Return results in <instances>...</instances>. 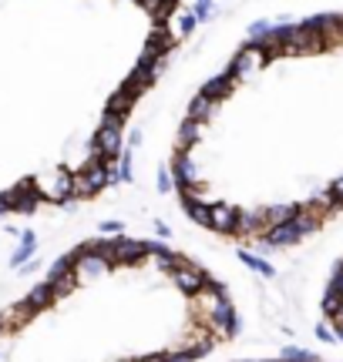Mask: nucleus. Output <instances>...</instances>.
<instances>
[{
  "label": "nucleus",
  "mask_w": 343,
  "mask_h": 362,
  "mask_svg": "<svg viewBox=\"0 0 343 362\" xmlns=\"http://www.w3.org/2000/svg\"><path fill=\"white\" fill-rule=\"evenodd\" d=\"M125 117L115 115V111H105V121H101V128L94 134V148H98V155L105 158V161H115L121 155V148H125Z\"/></svg>",
  "instance_id": "1"
},
{
  "label": "nucleus",
  "mask_w": 343,
  "mask_h": 362,
  "mask_svg": "<svg viewBox=\"0 0 343 362\" xmlns=\"http://www.w3.org/2000/svg\"><path fill=\"white\" fill-rule=\"evenodd\" d=\"M273 47H266V44H246L242 51L232 57V64H229V74L236 78V84H242V81H249L256 71H263L266 61L273 57Z\"/></svg>",
  "instance_id": "2"
},
{
  "label": "nucleus",
  "mask_w": 343,
  "mask_h": 362,
  "mask_svg": "<svg viewBox=\"0 0 343 362\" xmlns=\"http://www.w3.org/2000/svg\"><path fill=\"white\" fill-rule=\"evenodd\" d=\"M34 188H38L40 202H64L71 198V171L67 168H51V171H40L34 175Z\"/></svg>",
  "instance_id": "3"
},
{
  "label": "nucleus",
  "mask_w": 343,
  "mask_h": 362,
  "mask_svg": "<svg viewBox=\"0 0 343 362\" xmlns=\"http://www.w3.org/2000/svg\"><path fill=\"white\" fill-rule=\"evenodd\" d=\"M71 252H74V279L78 282H94V279L115 272V262L101 252H88V248H71Z\"/></svg>",
  "instance_id": "4"
},
{
  "label": "nucleus",
  "mask_w": 343,
  "mask_h": 362,
  "mask_svg": "<svg viewBox=\"0 0 343 362\" xmlns=\"http://www.w3.org/2000/svg\"><path fill=\"white\" fill-rule=\"evenodd\" d=\"M169 279H172V285H175V288H179V292H182L185 298H192L196 292H202V288H206V285L212 282L209 272L202 269V265H196V262H189V259L179 262V265L172 269Z\"/></svg>",
  "instance_id": "5"
},
{
  "label": "nucleus",
  "mask_w": 343,
  "mask_h": 362,
  "mask_svg": "<svg viewBox=\"0 0 343 362\" xmlns=\"http://www.w3.org/2000/svg\"><path fill=\"white\" fill-rule=\"evenodd\" d=\"M54 288V298H64L78 288V279H74V252H67L61 259H54L47 265V275H44Z\"/></svg>",
  "instance_id": "6"
},
{
  "label": "nucleus",
  "mask_w": 343,
  "mask_h": 362,
  "mask_svg": "<svg viewBox=\"0 0 343 362\" xmlns=\"http://www.w3.org/2000/svg\"><path fill=\"white\" fill-rule=\"evenodd\" d=\"M259 242V252H279V248H293L303 242V235H300V228L290 221H279V225H266L263 235L256 238Z\"/></svg>",
  "instance_id": "7"
},
{
  "label": "nucleus",
  "mask_w": 343,
  "mask_h": 362,
  "mask_svg": "<svg viewBox=\"0 0 343 362\" xmlns=\"http://www.w3.org/2000/svg\"><path fill=\"white\" fill-rule=\"evenodd\" d=\"M169 171H172V181H175V188H179V192L202 188V171H198V165L192 161V155H189V151H179Z\"/></svg>",
  "instance_id": "8"
},
{
  "label": "nucleus",
  "mask_w": 343,
  "mask_h": 362,
  "mask_svg": "<svg viewBox=\"0 0 343 362\" xmlns=\"http://www.w3.org/2000/svg\"><path fill=\"white\" fill-rule=\"evenodd\" d=\"M239 211H242V208L229 205V202H212L209 228L219 235H236L239 232Z\"/></svg>",
  "instance_id": "9"
},
{
  "label": "nucleus",
  "mask_w": 343,
  "mask_h": 362,
  "mask_svg": "<svg viewBox=\"0 0 343 362\" xmlns=\"http://www.w3.org/2000/svg\"><path fill=\"white\" fill-rule=\"evenodd\" d=\"M145 248H148V259H152V265H155V272L159 275H172V269L182 262V255L179 252H172L169 245H165V238H152V242H145Z\"/></svg>",
  "instance_id": "10"
},
{
  "label": "nucleus",
  "mask_w": 343,
  "mask_h": 362,
  "mask_svg": "<svg viewBox=\"0 0 343 362\" xmlns=\"http://www.w3.org/2000/svg\"><path fill=\"white\" fill-rule=\"evenodd\" d=\"M266 228V211L263 208H249V211H239V238H259Z\"/></svg>",
  "instance_id": "11"
},
{
  "label": "nucleus",
  "mask_w": 343,
  "mask_h": 362,
  "mask_svg": "<svg viewBox=\"0 0 343 362\" xmlns=\"http://www.w3.org/2000/svg\"><path fill=\"white\" fill-rule=\"evenodd\" d=\"M34 319V312H30V305H27L24 298L21 302H13L11 309L0 312V325H4V332H13V329H24L27 322Z\"/></svg>",
  "instance_id": "12"
},
{
  "label": "nucleus",
  "mask_w": 343,
  "mask_h": 362,
  "mask_svg": "<svg viewBox=\"0 0 343 362\" xmlns=\"http://www.w3.org/2000/svg\"><path fill=\"white\" fill-rule=\"evenodd\" d=\"M215 111H219V101L198 90L196 98H192V104H189L185 117H192V121H202V124H206V121H212V115H215Z\"/></svg>",
  "instance_id": "13"
},
{
  "label": "nucleus",
  "mask_w": 343,
  "mask_h": 362,
  "mask_svg": "<svg viewBox=\"0 0 343 362\" xmlns=\"http://www.w3.org/2000/svg\"><path fill=\"white\" fill-rule=\"evenodd\" d=\"M27 305H30V312L38 315V312H44V309H51V302H57L54 298V288H51V282L44 279V282H38L30 292H27V298H24Z\"/></svg>",
  "instance_id": "14"
},
{
  "label": "nucleus",
  "mask_w": 343,
  "mask_h": 362,
  "mask_svg": "<svg viewBox=\"0 0 343 362\" xmlns=\"http://www.w3.org/2000/svg\"><path fill=\"white\" fill-rule=\"evenodd\" d=\"M202 134H206V124L202 121H192V117H185L182 128H179V151H192L198 141H202Z\"/></svg>",
  "instance_id": "15"
},
{
  "label": "nucleus",
  "mask_w": 343,
  "mask_h": 362,
  "mask_svg": "<svg viewBox=\"0 0 343 362\" xmlns=\"http://www.w3.org/2000/svg\"><path fill=\"white\" fill-rule=\"evenodd\" d=\"M236 88H239L236 78H232L229 71H223L219 78H209L206 84H202V94H209V98H215V101H223V98H229Z\"/></svg>",
  "instance_id": "16"
},
{
  "label": "nucleus",
  "mask_w": 343,
  "mask_h": 362,
  "mask_svg": "<svg viewBox=\"0 0 343 362\" xmlns=\"http://www.w3.org/2000/svg\"><path fill=\"white\" fill-rule=\"evenodd\" d=\"M38 255V235L30 232V228H24L21 232V245H17V252L11 255V269H21L27 259H34Z\"/></svg>",
  "instance_id": "17"
},
{
  "label": "nucleus",
  "mask_w": 343,
  "mask_h": 362,
  "mask_svg": "<svg viewBox=\"0 0 343 362\" xmlns=\"http://www.w3.org/2000/svg\"><path fill=\"white\" fill-rule=\"evenodd\" d=\"M236 255H239V262H242L246 269H252L256 275H263V279H276V269H273L263 255H252V252H246V248H239Z\"/></svg>",
  "instance_id": "18"
},
{
  "label": "nucleus",
  "mask_w": 343,
  "mask_h": 362,
  "mask_svg": "<svg viewBox=\"0 0 343 362\" xmlns=\"http://www.w3.org/2000/svg\"><path fill=\"white\" fill-rule=\"evenodd\" d=\"M266 225H279V221H290L300 211V202H283V205H266Z\"/></svg>",
  "instance_id": "19"
},
{
  "label": "nucleus",
  "mask_w": 343,
  "mask_h": 362,
  "mask_svg": "<svg viewBox=\"0 0 343 362\" xmlns=\"http://www.w3.org/2000/svg\"><path fill=\"white\" fill-rule=\"evenodd\" d=\"M343 309V296L333 288V285H327V292H323V302H320V312L327 315V319H333L337 312Z\"/></svg>",
  "instance_id": "20"
},
{
  "label": "nucleus",
  "mask_w": 343,
  "mask_h": 362,
  "mask_svg": "<svg viewBox=\"0 0 343 362\" xmlns=\"http://www.w3.org/2000/svg\"><path fill=\"white\" fill-rule=\"evenodd\" d=\"M269 30H273V21H252L249 24V44H266L269 40Z\"/></svg>",
  "instance_id": "21"
},
{
  "label": "nucleus",
  "mask_w": 343,
  "mask_h": 362,
  "mask_svg": "<svg viewBox=\"0 0 343 362\" xmlns=\"http://www.w3.org/2000/svg\"><path fill=\"white\" fill-rule=\"evenodd\" d=\"M175 17H179V21H175V30H172V37H182V34H192V30H196V24H198V21H196V17H192V11H189V13H179V11H175Z\"/></svg>",
  "instance_id": "22"
},
{
  "label": "nucleus",
  "mask_w": 343,
  "mask_h": 362,
  "mask_svg": "<svg viewBox=\"0 0 343 362\" xmlns=\"http://www.w3.org/2000/svg\"><path fill=\"white\" fill-rule=\"evenodd\" d=\"M155 188H159V194H172L175 181H172V171L169 168H159V171H155Z\"/></svg>",
  "instance_id": "23"
},
{
  "label": "nucleus",
  "mask_w": 343,
  "mask_h": 362,
  "mask_svg": "<svg viewBox=\"0 0 343 362\" xmlns=\"http://www.w3.org/2000/svg\"><path fill=\"white\" fill-rule=\"evenodd\" d=\"M98 235H125V221H121V218L98 221Z\"/></svg>",
  "instance_id": "24"
},
{
  "label": "nucleus",
  "mask_w": 343,
  "mask_h": 362,
  "mask_svg": "<svg viewBox=\"0 0 343 362\" xmlns=\"http://www.w3.org/2000/svg\"><path fill=\"white\" fill-rule=\"evenodd\" d=\"M198 356L192 349H189V346H185V349H172V352H165V362H196Z\"/></svg>",
  "instance_id": "25"
},
{
  "label": "nucleus",
  "mask_w": 343,
  "mask_h": 362,
  "mask_svg": "<svg viewBox=\"0 0 343 362\" xmlns=\"http://www.w3.org/2000/svg\"><path fill=\"white\" fill-rule=\"evenodd\" d=\"M327 194L333 198V205L343 208V175H340V178H333V181H330V188H327Z\"/></svg>",
  "instance_id": "26"
},
{
  "label": "nucleus",
  "mask_w": 343,
  "mask_h": 362,
  "mask_svg": "<svg viewBox=\"0 0 343 362\" xmlns=\"http://www.w3.org/2000/svg\"><path fill=\"white\" fill-rule=\"evenodd\" d=\"M313 332H317V339H320V342H327V346H330V342H337L330 322H317V329H313Z\"/></svg>",
  "instance_id": "27"
},
{
  "label": "nucleus",
  "mask_w": 343,
  "mask_h": 362,
  "mask_svg": "<svg viewBox=\"0 0 343 362\" xmlns=\"http://www.w3.org/2000/svg\"><path fill=\"white\" fill-rule=\"evenodd\" d=\"M142 138H145V134H142V128H132V134H128V144H125V148L138 151V148H142Z\"/></svg>",
  "instance_id": "28"
},
{
  "label": "nucleus",
  "mask_w": 343,
  "mask_h": 362,
  "mask_svg": "<svg viewBox=\"0 0 343 362\" xmlns=\"http://www.w3.org/2000/svg\"><path fill=\"white\" fill-rule=\"evenodd\" d=\"M330 285H333V288H337V292H340V296H343V262H340V265H337V269H333V279H330Z\"/></svg>",
  "instance_id": "29"
},
{
  "label": "nucleus",
  "mask_w": 343,
  "mask_h": 362,
  "mask_svg": "<svg viewBox=\"0 0 343 362\" xmlns=\"http://www.w3.org/2000/svg\"><path fill=\"white\" fill-rule=\"evenodd\" d=\"M152 228H155V235H159V238H172V228L165 225V221L155 218V221H152Z\"/></svg>",
  "instance_id": "30"
},
{
  "label": "nucleus",
  "mask_w": 343,
  "mask_h": 362,
  "mask_svg": "<svg viewBox=\"0 0 343 362\" xmlns=\"http://www.w3.org/2000/svg\"><path fill=\"white\" fill-rule=\"evenodd\" d=\"M135 362H165V352H152V356H138Z\"/></svg>",
  "instance_id": "31"
},
{
  "label": "nucleus",
  "mask_w": 343,
  "mask_h": 362,
  "mask_svg": "<svg viewBox=\"0 0 343 362\" xmlns=\"http://www.w3.org/2000/svg\"><path fill=\"white\" fill-rule=\"evenodd\" d=\"M11 211V198H7V192L0 194V215H7Z\"/></svg>",
  "instance_id": "32"
},
{
  "label": "nucleus",
  "mask_w": 343,
  "mask_h": 362,
  "mask_svg": "<svg viewBox=\"0 0 343 362\" xmlns=\"http://www.w3.org/2000/svg\"><path fill=\"white\" fill-rule=\"evenodd\" d=\"M0 362H4V349H0Z\"/></svg>",
  "instance_id": "33"
},
{
  "label": "nucleus",
  "mask_w": 343,
  "mask_h": 362,
  "mask_svg": "<svg viewBox=\"0 0 343 362\" xmlns=\"http://www.w3.org/2000/svg\"><path fill=\"white\" fill-rule=\"evenodd\" d=\"M121 362H135V359H121Z\"/></svg>",
  "instance_id": "34"
},
{
  "label": "nucleus",
  "mask_w": 343,
  "mask_h": 362,
  "mask_svg": "<svg viewBox=\"0 0 343 362\" xmlns=\"http://www.w3.org/2000/svg\"><path fill=\"white\" fill-rule=\"evenodd\" d=\"M0 336H4V325H0Z\"/></svg>",
  "instance_id": "35"
}]
</instances>
